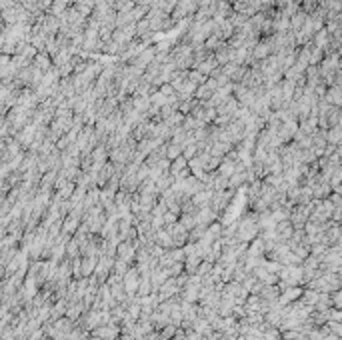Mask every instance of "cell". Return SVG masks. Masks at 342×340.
Segmentation results:
<instances>
[{"mask_svg": "<svg viewBox=\"0 0 342 340\" xmlns=\"http://www.w3.org/2000/svg\"><path fill=\"white\" fill-rule=\"evenodd\" d=\"M96 266H98V256H84V258H82V274H84V276L94 274Z\"/></svg>", "mask_w": 342, "mask_h": 340, "instance_id": "ac0fdd59", "label": "cell"}, {"mask_svg": "<svg viewBox=\"0 0 342 340\" xmlns=\"http://www.w3.org/2000/svg\"><path fill=\"white\" fill-rule=\"evenodd\" d=\"M198 224H202V226H210V224H214L216 218H218V212H216L212 206H206V208H200L198 210Z\"/></svg>", "mask_w": 342, "mask_h": 340, "instance_id": "9c48e42d", "label": "cell"}, {"mask_svg": "<svg viewBox=\"0 0 342 340\" xmlns=\"http://www.w3.org/2000/svg\"><path fill=\"white\" fill-rule=\"evenodd\" d=\"M176 218H178L176 212H170V210H168V212L164 214V226H172V224H176V222H178Z\"/></svg>", "mask_w": 342, "mask_h": 340, "instance_id": "7402d4cb", "label": "cell"}, {"mask_svg": "<svg viewBox=\"0 0 342 340\" xmlns=\"http://www.w3.org/2000/svg\"><path fill=\"white\" fill-rule=\"evenodd\" d=\"M234 52H236V48H232V46L226 42L222 48L216 50L214 56H216V60H218L220 66H226V64H230V62L234 60Z\"/></svg>", "mask_w": 342, "mask_h": 340, "instance_id": "52a82bcc", "label": "cell"}, {"mask_svg": "<svg viewBox=\"0 0 342 340\" xmlns=\"http://www.w3.org/2000/svg\"><path fill=\"white\" fill-rule=\"evenodd\" d=\"M170 60L176 64L178 70H192L194 68V46L188 42H180L170 48Z\"/></svg>", "mask_w": 342, "mask_h": 340, "instance_id": "6da1fadb", "label": "cell"}, {"mask_svg": "<svg viewBox=\"0 0 342 340\" xmlns=\"http://www.w3.org/2000/svg\"><path fill=\"white\" fill-rule=\"evenodd\" d=\"M228 2H230V4H234V2H236V0H228Z\"/></svg>", "mask_w": 342, "mask_h": 340, "instance_id": "d4e9b609", "label": "cell"}, {"mask_svg": "<svg viewBox=\"0 0 342 340\" xmlns=\"http://www.w3.org/2000/svg\"><path fill=\"white\" fill-rule=\"evenodd\" d=\"M218 66H220V64H218L216 56H214V54H212V56H208V58H206L204 62H200V64H198L196 70H198V72H202L204 76H212V72H214L216 68H218Z\"/></svg>", "mask_w": 342, "mask_h": 340, "instance_id": "4fadbf2b", "label": "cell"}, {"mask_svg": "<svg viewBox=\"0 0 342 340\" xmlns=\"http://www.w3.org/2000/svg\"><path fill=\"white\" fill-rule=\"evenodd\" d=\"M140 280H142V274L138 269H130L128 274L124 276V290L130 296H136L138 294V288H140Z\"/></svg>", "mask_w": 342, "mask_h": 340, "instance_id": "3957f363", "label": "cell"}, {"mask_svg": "<svg viewBox=\"0 0 342 340\" xmlns=\"http://www.w3.org/2000/svg\"><path fill=\"white\" fill-rule=\"evenodd\" d=\"M326 140L330 146H340L342 144V126H332L326 130Z\"/></svg>", "mask_w": 342, "mask_h": 340, "instance_id": "9a60e30c", "label": "cell"}, {"mask_svg": "<svg viewBox=\"0 0 342 340\" xmlns=\"http://www.w3.org/2000/svg\"><path fill=\"white\" fill-rule=\"evenodd\" d=\"M324 100L328 102V104H332V106H342V88L340 86H330V88L326 90V96H324Z\"/></svg>", "mask_w": 342, "mask_h": 340, "instance_id": "7c38bea8", "label": "cell"}, {"mask_svg": "<svg viewBox=\"0 0 342 340\" xmlns=\"http://www.w3.org/2000/svg\"><path fill=\"white\" fill-rule=\"evenodd\" d=\"M156 56H158V48H154V46H146L142 52L138 54L130 64H134V66H138V68L146 70V68L156 60Z\"/></svg>", "mask_w": 342, "mask_h": 340, "instance_id": "7a4b0ae2", "label": "cell"}, {"mask_svg": "<svg viewBox=\"0 0 342 340\" xmlns=\"http://www.w3.org/2000/svg\"><path fill=\"white\" fill-rule=\"evenodd\" d=\"M306 20H308V12H304L302 8L296 10V12L290 16V28H292V32H300V30L304 28Z\"/></svg>", "mask_w": 342, "mask_h": 340, "instance_id": "30bf717a", "label": "cell"}, {"mask_svg": "<svg viewBox=\"0 0 342 340\" xmlns=\"http://www.w3.org/2000/svg\"><path fill=\"white\" fill-rule=\"evenodd\" d=\"M34 64L36 68H40L42 72H48L50 68H54V60H52V56L50 54H46V52H38L36 54V58H34Z\"/></svg>", "mask_w": 342, "mask_h": 340, "instance_id": "8fae6325", "label": "cell"}, {"mask_svg": "<svg viewBox=\"0 0 342 340\" xmlns=\"http://www.w3.org/2000/svg\"><path fill=\"white\" fill-rule=\"evenodd\" d=\"M184 154V148L176 142H168L166 144V156H168V160H176L178 156Z\"/></svg>", "mask_w": 342, "mask_h": 340, "instance_id": "d6986e66", "label": "cell"}, {"mask_svg": "<svg viewBox=\"0 0 342 340\" xmlns=\"http://www.w3.org/2000/svg\"><path fill=\"white\" fill-rule=\"evenodd\" d=\"M298 128H300V124H298L296 120H284V122L280 124V128H278V136H280L284 142H288V140H294V136H296Z\"/></svg>", "mask_w": 342, "mask_h": 340, "instance_id": "5b68a950", "label": "cell"}, {"mask_svg": "<svg viewBox=\"0 0 342 340\" xmlns=\"http://www.w3.org/2000/svg\"><path fill=\"white\" fill-rule=\"evenodd\" d=\"M330 298H332V306L334 308H342V288L336 290L334 294H330Z\"/></svg>", "mask_w": 342, "mask_h": 340, "instance_id": "cb8c5ba5", "label": "cell"}, {"mask_svg": "<svg viewBox=\"0 0 342 340\" xmlns=\"http://www.w3.org/2000/svg\"><path fill=\"white\" fill-rule=\"evenodd\" d=\"M274 54V48H272V42H270V38H262L256 46H254V50H252V58L256 60V62H262V60H266L268 56Z\"/></svg>", "mask_w": 342, "mask_h": 340, "instance_id": "277c9868", "label": "cell"}, {"mask_svg": "<svg viewBox=\"0 0 342 340\" xmlns=\"http://www.w3.org/2000/svg\"><path fill=\"white\" fill-rule=\"evenodd\" d=\"M230 198H232V188L230 190H218L214 192V196H212V202H210V206L214 208L216 212H222V208H226L228 206V202H230Z\"/></svg>", "mask_w": 342, "mask_h": 340, "instance_id": "8992f818", "label": "cell"}, {"mask_svg": "<svg viewBox=\"0 0 342 340\" xmlns=\"http://www.w3.org/2000/svg\"><path fill=\"white\" fill-rule=\"evenodd\" d=\"M38 2V8L42 10V12H50V8H52V4H54V0H36Z\"/></svg>", "mask_w": 342, "mask_h": 340, "instance_id": "603a6c76", "label": "cell"}, {"mask_svg": "<svg viewBox=\"0 0 342 340\" xmlns=\"http://www.w3.org/2000/svg\"><path fill=\"white\" fill-rule=\"evenodd\" d=\"M156 244H160L164 248H172L174 246V240H172V236H170V232L166 228L156 230Z\"/></svg>", "mask_w": 342, "mask_h": 340, "instance_id": "e0dca14e", "label": "cell"}, {"mask_svg": "<svg viewBox=\"0 0 342 340\" xmlns=\"http://www.w3.org/2000/svg\"><path fill=\"white\" fill-rule=\"evenodd\" d=\"M188 158L186 156H178L176 160H172V164H170V172H172V176H178L180 172H184V170H188L190 166H188Z\"/></svg>", "mask_w": 342, "mask_h": 340, "instance_id": "2e32d148", "label": "cell"}, {"mask_svg": "<svg viewBox=\"0 0 342 340\" xmlns=\"http://www.w3.org/2000/svg\"><path fill=\"white\" fill-rule=\"evenodd\" d=\"M272 24H274V32H290V16L276 10V14L272 16Z\"/></svg>", "mask_w": 342, "mask_h": 340, "instance_id": "ba28073f", "label": "cell"}, {"mask_svg": "<svg viewBox=\"0 0 342 340\" xmlns=\"http://www.w3.org/2000/svg\"><path fill=\"white\" fill-rule=\"evenodd\" d=\"M188 78H190V80H192V82H194L196 86H202V84H204V82L208 80V76H204V74H202V72H198L196 68L188 70Z\"/></svg>", "mask_w": 342, "mask_h": 340, "instance_id": "ffe728a7", "label": "cell"}, {"mask_svg": "<svg viewBox=\"0 0 342 340\" xmlns=\"http://www.w3.org/2000/svg\"><path fill=\"white\" fill-rule=\"evenodd\" d=\"M128 262L122 260V258H116V262H114V274H118V276H122L124 278L126 274H128Z\"/></svg>", "mask_w": 342, "mask_h": 340, "instance_id": "44dd1931", "label": "cell"}, {"mask_svg": "<svg viewBox=\"0 0 342 340\" xmlns=\"http://www.w3.org/2000/svg\"><path fill=\"white\" fill-rule=\"evenodd\" d=\"M320 296H322V292H318V290H314V288H308L302 292V296H300V300L308 306H314V310H316V305H318V300H320Z\"/></svg>", "mask_w": 342, "mask_h": 340, "instance_id": "5bb4252c", "label": "cell"}]
</instances>
